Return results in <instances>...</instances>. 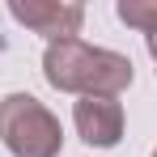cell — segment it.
<instances>
[{"instance_id":"7a4b0ae2","label":"cell","mask_w":157,"mask_h":157,"mask_svg":"<svg viewBox=\"0 0 157 157\" xmlns=\"http://www.w3.org/2000/svg\"><path fill=\"white\" fill-rule=\"evenodd\" d=\"M0 140L13 157H59L64 128L34 94L0 98Z\"/></svg>"},{"instance_id":"3957f363","label":"cell","mask_w":157,"mask_h":157,"mask_svg":"<svg viewBox=\"0 0 157 157\" xmlns=\"http://www.w3.org/2000/svg\"><path fill=\"white\" fill-rule=\"evenodd\" d=\"M9 13L21 26H30L34 34H43L47 43L72 38L85 21V4H77V0H13Z\"/></svg>"},{"instance_id":"277c9868","label":"cell","mask_w":157,"mask_h":157,"mask_svg":"<svg viewBox=\"0 0 157 157\" xmlns=\"http://www.w3.org/2000/svg\"><path fill=\"white\" fill-rule=\"evenodd\" d=\"M72 119H77L81 140L94 144V149H115L119 136H123V106H119V98H81Z\"/></svg>"},{"instance_id":"6da1fadb","label":"cell","mask_w":157,"mask_h":157,"mask_svg":"<svg viewBox=\"0 0 157 157\" xmlns=\"http://www.w3.org/2000/svg\"><path fill=\"white\" fill-rule=\"evenodd\" d=\"M43 77L64 94L119 98L132 85V59L119 51H106V47H85L81 38H64V43H47Z\"/></svg>"},{"instance_id":"5b68a950","label":"cell","mask_w":157,"mask_h":157,"mask_svg":"<svg viewBox=\"0 0 157 157\" xmlns=\"http://www.w3.org/2000/svg\"><path fill=\"white\" fill-rule=\"evenodd\" d=\"M119 21L140 34H157V0H119Z\"/></svg>"},{"instance_id":"52a82bcc","label":"cell","mask_w":157,"mask_h":157,"mask_svg":"<svg viewBox=\"0 0 157 157\" xmlns=\"http://www.w3.org/2000/svg\"><path fill=\"white\" fill-rule=\"evenodd\" d=\"M153 157H157V149H153Z\"/></svg>"},{"instance_id":"8992f818","label":"cell","mask_w":157,"mask_h":157,"mask_svg":"<svg viewBox=\"0 0 157 157\" xmlns=\"http://www.w3.org/2000/svg\"><path fill=\"white\" fill-rule=\"evenodd\" d=\"M144 43H149V55L157 59V34H144Z\"/></svg>"}]
</instances>
